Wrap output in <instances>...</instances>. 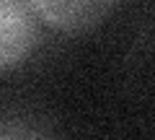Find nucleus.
Segmentation results:
<instances>
[{
    "label": "nucleus",
    "instance_id": "nucleus-3",
    "mask_svg": "<svg viewBox=\"0 0 155 140\" xmlns=\"http://www.w3.org/2000/svg\"><path fill=\"white\" fill-rule=\"evenodd\" d=\"M0 140H23V138H18V135H0Z\"/></svg>",
    "mask_w": 155,
    "mask_h": 140
},
{
    "label": "nucleus",
    "instance_id": "nucleus-1",
    "mask_svg": "<svg viewBox=\"0 0 155 140\" xmlns=\"http://www.w3.org/2000/svg\"><path fill=\"white\" fill-rule=\"evenodd\" d=\"M39 26L26 0H0V70L13 67L31 55Z\"/></svg>",
    "mask_w": 155,
    "mask_h": 140
},
{
    "label": "nucleus",
    "instance_id": "nucleus-2",
    "mask_svg": "<svg viewBox=\"0 0 155 140\" xmlns=\"http://www.w3.org/2000/svg\"><path fill=\"white\" fill-rule=\"evenodd\" d=\"M31 11L47 23L65 31H83L98 23L116 0H26Z\"/></svg>",
    "mask_w": 155,
    "mask_h": 140
}]
</instances>
